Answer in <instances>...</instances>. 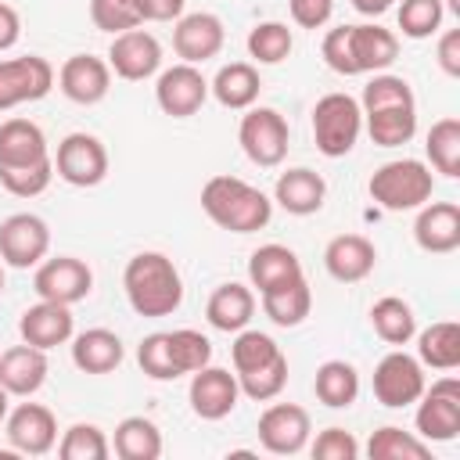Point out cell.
<instances>
[{"label": "cell", "mask_w": 460, "mask_h": 460, "mask_svg": "<svg viewBox=\"0 0 460 460\" xmlns=\"http://www.w3.org/2000/svg\"><path fill=\"white\" fill-rule=\"evenodd\" d=\"M363 133V108L352 93H323L313 104V140L323 158H345Z\"/></svg>", "instance_id": "cell-4"}, {"label": "cell", "mask_w": 460, "mask_h": 460, "mask_svg": "<svg viewBox=\"0 0 460 460\" xmlns=\"http://www.w3.org/2000/svg\"><path fill=\"white\" fill-rule=\"evenodd\" d=\"M122 288L137 316H172L183 302L180 270L162 252H137L122 270Z\"/></svg>", "instance_id": "cell-1"}, {"label": "cell", "mask_w": 460, "mask_h": 460, "mask_svg": "<svg viewBox=\"0 0 460 460\" xmlns=\"http://www.w3.org/2000/svg\"><path fill=\"white\" fill-rule=\"evenodd\" d=\"M446 7L442 0H402L399 4V29L406 40H428L442 29Z\"/></svg>", "instance_id": "cell-44"}, {"label": "cell", "mask_w": 460, "mask_h": 460, "mask_svg": "<svg viewBox=\"0 0 460 460\" xmlns=\"http://www.w3.org/2000/svg\"><path fill=\"white\" fill-rule=\"evenodd\" d=\"M187 399H190V410L201 420H223V417H230L237 410V399H241L237 374L208 363V367H201V370L190 374Z\"/></svg>", "instance_id": "cell-15"}, {"label": "cell", "mask_w": 460, "mask_h": 460, "mask_svg": "<svg viewBox=\"0 0 460 460\" xmlns=\"http://www.w3.org/2000/svg\"><path fill=\"white\" fill-rule=\"evenodd\" d=\"M413 241L428 255H449L460 248V205L456 201H424L413 219Z\"/></svg>", "instance_id": "cell-20"}, {"label": "cell", "mask_w": 460, "mask_h": 460, "mask_svg": "<svg viewBox=\"0 0 460 460\" xmlns=\"http://www.w3.org/2000/svg\"><path fill=\"white\" fill-rule=\"evenodd\" d=\"M298 277H305V273H302L298 255L288 244H259L252 252V259H248V280H252V288L259 295L273 291L280 284H291Z\"/></svg>", "instance_id": "cell-27"}, {"label": "cell", "mask_w": 460, "mask_h": 460, "mask_svg": "<svg viewBox=\"0 0 460 460\" xmlns=\"http://www.w3.org/2000/svg\"><path fill=\"white\" fill-rule=\"evenodd\" d=\"M0 291H4V262H0Z\"/></svg>", "instance_id": "cell-56"}, {"label": "cell", "mask_w": 460, "mask_h": 460, "mask_svg": "<svg viewBox=\"0 0 460 460\" xmlns=\"http://www.w3.org/2000/svg\"><path fill=\"white\" fill-rule=\"evenodd\" d=\"M108 68L126 83H144L162 68V43L147 29H126L111 36Z\"/></svg>", "instance_id": "cell-12"}, {"label": "cell", "mask_w": 460, "mask_h": 460, "mask_svg": "<svg viewBox=\"0 0 460 460\" xmlns=\"http://www.w3.org/2000/svg\"><path fill=\"white\" fill-rule=\"evenodd\" d=\"M54 172L72 187H97L108 176V151L93 133H68L58 144Z\"/></svg>", "instance_id": "cell-11"}, {"label": "cell", "mask_w": 460, "mask_h": 460, "mask_svg": "<svg viewBox=\"0 0 460 460\" xmlns=\"http://www.w3.org/2000/svg\"><path fill=\"white\" fill-rule=\"evenodd\" d=\"M417 359L431 370H456L460 367V323L438 320L417 334Z\"/></svg>", "instance_id": "cell-30"}, {"label": "cell", "mask_w": 460, "mask_h": 460, "mask_svg": "<svg viewBox=\"0 0 460 460\" xmlns=\"http://www.w3.org/2000/svg\"><path fill=\"white\" fill-rule=\"evenodd\" d=\"M54 180V158L32 162V165H0V187L14 198H36Z\"/></svg>", "instance_id": "cell-43"}, {"label": "cell", "mask_w": 460, "mask_h": 460, "mask_svg": "<svg viewBox=\"0 0 460 460\" xmlns=\"http://www.w3.org/2000/svg\"><path fill=\"white\" fill-rule=\"evenodd\" d=\"M363 115L370 111H388V108H417V97L410 90V83L402 75H388V72H374V79L363 86L359 97Z\"/></svg>", "instance_id": "cell-38"}, {"label": "cell", "mask_w": 460, "mask_h": 460, "mask_svg": "<svg viewBox=\"0 0 460 460\" xmlns=\"http://www.w3.org/2000/svg\"><path fill=\"white\" fill-rule=\"evenodd\" d=\"M22 36V18L11 4H0V50H11Z\"/></svg>", "instance_id": "cell-52"}, {"label": "cell", "mask_w": 460, "mask_h": 460, "mask_svg": "<svg viewBox=\"0 0 460 460\" xmlns=\"http://www.w3.org/2000/svg\"><path fill=\"white\" fill-rule=\"evenodd\" d=\"M205 316H208V323H212L216 331H223V334L244 331V327L252 323V316H255V295H252V288H244V284H237V280L219 284V288L208 295V302H205Z\"/></svg>", "instance_id": "cell-26"}, {"label": "cell", "mask_w": 460, "mask_h": 460, "mask_svg": "<svg viewBox=\"0 0 460 460\" xmlns=\"http://www.w3.org/2000/svg\"><path fill=\"white\" fill-rule=\"evenodd\" d=\"M226 43V29L219 22V14L212 11H194V14H180L176 29H172V50L176 58H183L187 65H205L208 58H216Z\"/></svg>", "instance_id": "cell-18"}, {"label": "cell", "mask_w": 460, "mask_h": 460, "mask_svg": "<svg viewBox=\"0 0 460 460\" xmlns=\"http://www.w3.org/2000/svg\"><path fill=\"white\" fill-rule=\"evenodd\" d=\"M201 208L219 230H230V234H255L273 219V201L259 187L226 172L205 180Z\"/></svg>", "instance_id": "cell-2"}, {"label": "cell", "mask_w": 460, "mask_h": 460, "mask_svg": "<svg viewBox=\"0 0 460 460\" xmlns=\"http://www.w3.org/2000/svg\"><path fill=\"white\" fill-rule=\"evenodd\" d=\"M424 151H428V162L435 172H442L446 180H456L460 176V119L446 115V119L431 122Z\"/></svg>", "instance_id": "cell-35"}, {"label": "cell", "mask_w": 460, "mask_h": 460, "mask_svg": "<svg viewBox=\"0 0 460 460\" xmlns=\"http://www.w3.org/2000/svg\"><path fill=\"white\" fill-rule=\"evenodd\" d=\"M259 90H262V79H259V68L248 65V61H230L216 72V79L208 83V93L230 108V111H248L255 101H259Z\"/></svg>", "instance_id": "cell-28"}, {"label": "cell", "mask_w": 460, "mask_h": 460, "mask_svg": "<svg viewBox=\"0 0 460 460\" xmlns=\"http://www.w3.org/2000/svg\"><path fill=\"white\" fill-rule=\"evenodd\" d=\"M367 456L370 460H428L431 446L420 435H410V431H402L395 424H385V428H377L370 435Z\"/></svg>", "instance_id": "cell-36"}, {"label": "cell", "mask_w": 460, "mask_h": 460, "mask_svg": "<svg viewBox=\"0 0 460 460\" xmlns=\"http://www.w3.org/2000/svg\"><path fill=\"white\" fill-rule=\"evenodd\" d=\"M367 190L381 208L410 212V208H420L424 201H431L435 176H431V165L420 158H395V162H385L374 169Z\"/></svg>", "instance_id": "cell-3"}, {"label": "cell", "mask_w": 460, "mask_h": 460, "mask_svg": "<svg viewBox=\"0 0 460 460\" xmlns=\"http://www.w3.org/2000/svg\"><path fill=\"white\" fill-rule=\"evenodd\" d=\"M323 198H327V183L320 172L298 165V169H288L277 176L273 183V201L288 212V216H313L323 208Z\"/></svg>", "instance_id": "cell-24"}, {"label": "cell", "mask_w": 460, "mask_h": 460, "mask_svg": "<svg viewBox=\"0 0 460 460\" xmlns=\"http://www.w3.org/2000/svg\"><path fill=\"white\" fill-rule=\"evenodd\" d=\"M50 252V226L36 212H14L0 223V262L14 270H32Z\"/></svg>", "instance_id": "cell-8"}, {"label": "cell", "mask_w": 460, "mask_h": 460, "mask_svg": "<svg viewBox=\"0 0 460 460\" xmlns=\"http://www.w3.org/2000/svg\"><path fill=\"white\" fill-rule=\"evenodd\" d=\"M90 22H93L101 32H111V36L140 25V18H137L126 4H119V0H90Z\"/></svg>", "instance_id": "cell-48"}, {"label": "cell", "mask_w": 460, "mask_h": 460, "mask_svg": "<svg viewBox=\"0 0 460 460\" xmlns=\"http://www.w3.org/2000/svg\"><path fill=\"white\" fill-rule=\"evenodd\" d=\"M273 356H280V345L266 334V331H237L234 345H230V359H234V370L237 374H248L262 363H270Z\"/></svg>", "instance_id": "cell-45"}, {"label": "cell", "mask_w": 460, "mask_h": 460, "mask_svg": "<svg viewBox=\"0 0 460 460\" xmlns=\"http://www.w3.org/2000/svg\"><path fill=\"white\" fill-rule=\"evenodd\" d=\"M47 370H50L47 367V352L29 345V341L11 345V349L0 352V385L18 399L36 395L43 388V381H47Z\"/></svg>", "instance_id": "cell-23"}, {"label": "cell", "mask_w": 460, "mask_h": 460, "mask_svg": "<svg viewBox=\"0 0 460 460\" xmlns=\"http://www.w3.org/2000/svg\"><path fill=\"white\" fill-rule=\"evenodd\" d=\"M58 90L72 101V104H101L111 90V68L104 58L93 54H72L65 58V65L58 68Z\"/></svg>", "instance_id": "cell-19"}, {"label": "cell", "mask_w": 460, "mask_h": 460, "mask_svg": "<svg viewBox=\"0 0 460 460\" xmlns=\"http://www.w3.org/2000/svg\"><path fill=\"white\" fill-rule=\"evenodd\" d=\"M345 50H349V75L385 72L399 58V36L385 25H345Z\"/></svg>", "instance_id": "cell-17"}, {"label": "cell", "mask_w": 460, "mask_h": 460, "mask_svg": "<svg viewBox=\"0 0 460 460\" xmlns=\"http://www.w3.org/2000/svg\"><path fill=\"white\" fill-rule=\"evenodd\" d=\"M18 334L22 341L36 345V349H58L65 341H72L75 334V316H72V305H61V302H47L40 298L36 305H29L18 320Z\"/></svg>", "instance_id": "cell-21"}, {"label": "cell", "mask_w": 460, "mask_h": 460, "mask_svg": "<svg viewBox=\"0 0 460 460\" xmlns=\"http://www.w3.org/2000/svg\"><path fill=\"white\" fill-rule=\"evenodd\" d=\"M111 449L122 460H158L162 456V431L151 417H122L115 424Z\"/></svg>", "instance_id": "cell-32"}, {"label": "cell", "mask_w": 460, "mask_h": 460, "mask_svg": "<svg viewBox=\"0 0 460 460\" xmlns=\"http://www.w3.org/2000/svg\"><path fill=\"white\" fill-rule=\"evenodd\" d=\"M183 4L187 0H129L140 22H176L183 14Z\"/></svg>", "instance_id": "cell-50"}, {"label": "cell", "mask_w": 460, "mask_h": 460, "mask_svg": "<svg viewBox=\"0 0 460 460\" xmlns=\"http://www.w3.org/2000/svg\"><path fill=\"white\" fill-rule=\"evenodd\" d=\"M313 431L309 413L298 402H273L259 413V442L273 456H295L305 449Z\"/></svg>", "instance_id": "cell-13"}, {"label": "cell", "mask_w": 460, "mask_h": 460, "mask_svg": "<svg viewBox=\"0 0 460 460\" xmlns=\"http://www.w3.org/2000/svg\"><path fill=\"white\" fill-rule=\"evenodd\" d=\"M244 43H248V58H255L259 65H280L291 54L295 36L284 22H259V25H252Z\"/></svg>", "instance_id": "cell-39"}, {"label": "cell", "mask_w": 460, "mask_h": 460, "mask_svg": "<svg viewBox=\"0 0 460 460\" xmlns=\"http://www.w3.org/2000/svg\"><path fill=\"white\" fill-rule=\"evenodd\" d=\"M309 453L316 460H356L359 456V442H356L352 431H345V428L334 424V428H323L316 435V442L309 446Z\"/></svg>", "instance_id": "cell-47"}, {"label": "cell", "mask_w": 460, "mask_h": 460, "mask_svg": "<svg viewBox=\"0 0 460 460\" xmlns=\"http://www.w3.org/2000/svg\"><path fill=\"white\" fill-rule=\"evenodd\" d=\"M417 435L424 442H453L460 435V381L456 377H438L431 388L424 385L417 399Z\"/></svg>", "instance_id": "cell-6"}, {"label": "cell", "mask_w": 460, "mask_h": 460, "mask_svg": "<svg viewBox=\"0 0 460 460\" xmlns=\"http://www.w3.org/2000/svg\"><path fill=\"white\" fill-rule=\"evenodd\" d=\"M392 4H395V0H352V7H356L359 14H367V18H377V14H385Z\"/></svg>", "instance_id": "cell-53"}, {"label": "cell", "mask_w": 460, "mask_h": 460, "mask_svg": "<svg viewBox=\"0 0 460 460\" xmlns=\"http://www.w3.org/2000/svg\"><path fill=\"white\" fill-rule=\"evenodd\" d=\"M126 359L122 338L108 327H90L83 334H72V363L83 374H111Z\"/></svg>", "instance_id": "cell-25"}, {"label": "cell", "mask_w": 460, "mask_h": 460, "mask_svg": "<svg viewBox=\"0 0 460 460\" xmlns=\"http://www.w3.org/2000/svg\"><path fill=\"white\" fill-rule=\"evenodd\" d=\"M442 7H446V11H453V14H460V0H446Z\"/></svg>", "instance_id": "cell-55"}, {"label": "cell", "mask_w": 460, "mask_h": 460, "mask_svg": "<svg viewBox=\"0 0 460 460\" xmlns=\"http://www.w3.org/2000/svg\"><path fill=\"white\" fill-rule=\"evenodd\" d=\"M288 11H291L295 25L320 29V25H327V18L334 11V0H288Z\"/></svg>", "instance_id": "cell-49"}, {"label": "cell", "mask_w": 460, "mask_h": 460, "mask_svg": "<svg viewBox=\"0 0 460 460\" xmlns=\"http://www.w3.org/2000/svg\"><path fill=\"white\" fill-rule=\"evenodd\" d=\"M32 288L40 298L47 302H61V305H75L93 291V273L83 259L75 255H54L43 259L32 273Z\"/></svg>", "instance_id": "cell-10"}, {"label": "cell", "mask_w": 460, "mask_h": 460, "mask_svg": "<svg viewBox=\"0 0 460 460\" xmlns=\"http://www.w3.org/2000/svg\"><path fill=\"white\" fill-rule=\"evenodd\" d=\"M438 68L446 75H460V29H446L438 36Z\"/></svg>", "instance_id": "cell-51"}, {"label": "cell", "mask_w": 460, "mask_h": 460, "mask_svg": "<svg viewBox=\"0 0 460 460\" xmlns=\"http://www.w3.org/2000/svg\"><path fill=\"white\" fill-rule=\"evenodd\" d=\"M165 334H169V352H172V363H176L180 377L212 363V341L201 331L180 327V331H165Z\"/></svg>", "instance_id": "cell-42"}, {"label": "cell", "mask_w": 460, "mask_h": 460, "mask_svg": "<svg viewBox=\"0 0 460 460\" xmlns=\"http://www.w3.org/2000/svg\"><path fill=\"white\" fill-rule=\"evenodd\" d=\"M137 363L151 381H176L180 377V370L172 363V352H169V334L165 331H155L137 345Z\"/></svg>", "instance_id": "cell-46"}, {"label": "cell", "mask_w": 460, "mask_h": 460, "mask_svg": "<svg viewBox=\"0 0 460 460\" xmlns=\"http://www.w3.org/2000/svg\"><path fill=\"white\" fill-rule=\"evenodd\" d=\"M237 385H241V395H248L252 402H270L284 392L288 385V356H273L270 363L248 370V374H237Z\"/></svg>", "instance_id": "cell-40"}, {"label": "cell", "mask_w": 460, "mask_h": 460, "mask_svg": "<svg viewBox=\"0 0 460 460\" xmlns=\"http://www.w3.org/2000/svg\"><path fill=\"white\" fill-rule=\"evenodd\" d=\"M370 327L381 341L388 345H406L413 334H417V316H413V305L395 298V295H385L370 305Z\"/></svg>", "instance_id": "cell-34"}, {"label": "cell", "mask_w": 460, "mask_h": 460, "mask_svg": "<svg viewBox=\"0 0 460 460\" xmlns=\"http://www.w3.org/2000/svg\"><path fill=\"white\" fill-rule=\"evenodd\" d=\"M323 266L338 284H359L377 266V248L363 234H338L323 248Z\"/></svg>", "instance_id": "cell-22"}, {"label": "cell", "mask_w": 460, "mask_h": 460, "mask_svg": "<svg viewBox=\"0 0 460 460\" xmlns=\"http://www.w3.org/2000/svg\"><path fill=\"white\" fill-rule=\"evenodd\" d=\"M108 453H111L108 435L97 424H83V420L72 424L58 442L61 460H108Z\"/></svg>", "instance_id": "cell-41"}, {"label": "cell", "mask_w": 460, "mask_h": 460, "mask_svg": "<svg viewBox=\"0 0 460 460\" xmlns=\"http://www.w3.org/2000/svg\"><path fill=\"white\" fill-rule=\"evenodd\" d=\"M7 410H11V392L0 385V424L7 420Z\"/></svg>", "instance_id": "cell-54"}, {"label": "cell", "mask_w": 460, "mask_h": 460, "mask_svg": "<svg viewBox=\"0 0 460 460\" xmlns=\"http://www.w3.org/2000/svg\"><path fill=\"white\" fill-rule=\"evenodd\" d=\"M4 428H7L11 449L22 456H43L58 442V420L40 402H18L14 410H7Z\"/></svg>", "instance_id": "cell-16"}, {"label": "cell", "mask_w": 460, "mask_h": 460, "mask_svg": "<svg viewBox=\"0 0 460 460\" xmlns=\"http://www.w3.org/2000/svg\"><path fill=\"white\" fill-rule=\"evenodd\" d=\"M54 90V65L40 54L0 61V111L43 101Z\"/></svg>", "instance_id": "cell-9"}, {"label": "cell", "mask_w": 460, "mask_h": 460, "mask_svg": "<svg viewBox=\"0 0 460 460\" xmlns=\"http://www.w3.org/2000/svg\"><path fill=\"white\" fill-rule=\"evenodd\" d=\"M43 158H50V147L32 119L0 122V165H32Z\"/></svg>", "instance_id": "cell-29"}, {"label": "cell", "mask_w": 460, "mask_h": 460, "mask_svg": "<svg viewBox=\"0 0 460 460\" xmlns=\"http://www.w3.org/2000/svg\"><path fill=\"white\" fill-rule=\"evenodd\" d=\"M424 367L417 356L392 349L388 356H381V363L374 367V399L388 410H402L410 402L420 399L424 392Z\"/></svg>", "instance_id": "cell-7"}, {"label": "cell", "mask_w": 460, "mask_h": 460, "mask_svg": "<svg viewBox=\"0 0 460 460\" xmlns=\"http://www.w3.org/2000/svg\"><path fill=\"white\" fill-rule=\"evenodd\" d=\"M367 133L377 147H402L417 133V108H388V111H370L363 115Z\"/></svg>", "instance_id": "cell-37"}, {"label": "cell", "mask_w": 460, "mask_h": 460, "mask_svg": "<svg viewBox=\"0 0 460 460\" xmlns=\"http://www.w3.org/2000/svg\"><path fill=\"white\" fill-rule=\"evenodd\" d=\"M237 144L244 151V158L259 169H273L288 158V144H291V129L288 119L277 108H248L241 115L237 126Z\"/></svg>", "instance_id": "cell-5"}, {"label": "cell", "mask_w": 460, "mask_h": 460, "mask_svg": "<svg viewBox=\"0 0 460 460\" xmlns=\"http://www.w3.org/2000/svg\"><path fill=\"white\" fill-rule=\"evenodd\" d=\"M155 101L165 115L172 119H190L201 111V104L208 101V79L201 75L198 65H172L165 72H158V83H155Z\"/></svg>", "instance_id": "cell-14"}, {"label": "cell", "mask_w": 460, "mask_h": 460, "mask_svg": "<svg viewBox=\"0 0 460 460\" xmlns=\"http://www.w3.org/2000/svg\"><path fill=\"white\" fill-rule=\"evenodd\" d=\"M259 298H262V313L277 327H298L309 316V309H313V291H309L305 277H298L291 284H280L273 291H262Z\"/></svg>", "instance_id": "cell-33"}, {"label": "cell", "mask_w": 460, "mask_h": 460, "mask_svg": "<svg viewBox=\"0 0 460 460\" xmlns=\"http://www.w3.org/2000/svg\"><path fill=\"white\" fill-rule=\"evenodd\" d=\"M313 392L323 406L331 410H349L359 395V374L352 363L345 359H327L316 367V377H313Z\"/></svg>", "instance_id": "cell-31"}]
</instances>
